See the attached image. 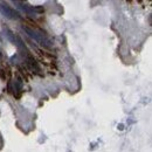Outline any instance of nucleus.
I'll return each instance as SVG.
<instances>
[{"mask_svg": "<svg viewBox=\"0 0 152 152\" xmlns=\"http://www.w3.org/2000/svg\"><path fill=\"white\" fill-rule=\"evenodd\" d=\"M23 28V31L28 34V37H31V38L33 39V40H35L38 43H40L41 46H43V47H49L50 46V41L48 40V38L46 37V34H42V33H38L37 31H34V29H31V28H28V27H26V26H23L22 27Z\"/></svg>", "mask_w": 152, "mask_h": 152, "instance_id": "obj_1", "label": "nucleus"}, {"mask_svg": "<svg viewBox=\"0 0 152 152\" xmlns=\"http://www.w3.org/2000/svg\"><path fill=\"white\" fill-rule=\"evenodd\" d=\"M13 1H17V0H13Z\"/></svg>", "mask_w": 152, "mask_h": 152, "instance_id": "obj_3", "label": "nucleus"}, {"mask_svg": "<svg viewBox=\"0 0 152 152\" xmlns=\"http://www.w3.org/2000/svg\"><path fill=\"white\" fill-rule=\"evenodd\" d=\"M0 12H1L2 15L6 17L7 19H12V20L20 19L19 13H18L15 10H13L8 4L2 2V1H0Z\"/></svg>", "mask_w": 152, "mask_h": 152, "instance_id": "obj_2", "label": "nucleus"}]
</instances>
